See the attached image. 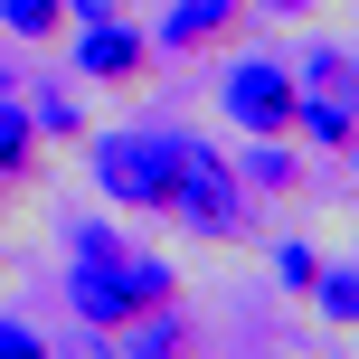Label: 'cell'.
Segmentation results:
<instances>
[{
    "mask_svg": "<svg viewBox=\"0 0 359 359\" xmlns=\"http://www.w3.org/2000/svg\"><path fill=\"white\" fill-rule=\"evenodd\" d=\"M161 217L198 246H236L255 236V189L236 180V151H217L208 133H170V189H161Z\"/></svg>",
    "mask_w": 359,
    "mask_h": 359,
    "instance_id": "1",
    "label": "cell"
},
{
    "mask_svg": "<svg viewBox=\"0 0 359 359\" xmlns=\"http://www.w3.org/2000/svg\"><path fill=\"white\" fill-rule=\"evenodd\" d=\"M86 170H95V198L123 217H161V189H170V133L151 123H114V133H86Z\"/></svg>",
    "mask_w": 359,
    "mask_h": 359,
    "instance_id": "2",
    "label": "cell"
},
{
    "mask_svg": "<svg viewBox=\"0 0 359 359\" xmlns=\"http://www.w3.org/2000/svg\"><path fill=\"white\" fill-rule=\"evenodd\" d=\"M293 86H303V76H293V57L246 48V38H236L227 67H217V114H227L246 142H255V133H284V123H293Z\"/></svg>",
    "mask_w": 359,
    "mask_h": 359,
    "instance_id": "3",
    "label": "cell"
},
{
    "mask_svg": "<svg viewBox=\"0 0 359 359\" xmlns=\"http://www.w3.org/2000/svg\"><path fill=\"white\" fill-rule=\"evenodd\" d=\"M76 29V76L104 95H142L151 86V29H133L123 10H95V19H67Z\"/></svg>",
    "mask_w": 359,
    "mask_h": 359,
    "instance_id": "4",
    "label": "cell"
},
{
    "mask_svg": "<svg viewBox=\"0 0 359 359\" xmlns=\"http://www.w3.org/2000/svg\"><path fill=\"white\" fill-rule=\"evenodd\" d=\"M255 0H170L161 29H151V57H227L246 38Z\"/></svg>",
    "mask_w": 359,
    "mask_h": 359,
    "instance_id": "5",
    "label": "cell"
},
{
    "mask_svg": "<svg viewBox=\"0 0 359 359\" xmlns=\"http://www.w3.org/2000/svg\"><path fill=\"white\" fill-rule=\"evenodd\" d=\"M0 180L10 189H38L48 180V142H38V114H29V95H0Z\"/></svg>",
    "mask_w": 359,
    "mask_h": 359,
    "instance_id": "6",
    "label": "cell"
},
{
    "mask_svg": "<svg viewBox=\"0 0 359 359\" xmlns=\"http://www.w3.org/2000/svg\"><path fill=\"white\" fill-rule=\"evenodd\" d=\"M284 133H293L303 151H331V161H341L350 133H359V114H350L331 86H293V123H284Z\"/></svg>",
    "mask_w": 359,
    "mask_h": 359,
    "instance_id": "7",
    "label": "cell"
},
{
    "mask_svg": "<svg viewBox=\"0 0 359 359\" xmlns=\"http://www.w3.org/2000/svg\"><path fill=\"white\" fill-rule=\"evenodd\" d=\"M236 180H246L255 198H303V142H293V133H255V151L246 161H236Z\"/></svg>",
    "mask_w": 359,
    "mask_h": 359,
    "instance_id": "8",
    "label": "cell"
},
{
    "mask_svg": "<svg viewBox=\"0 0 359 359\" xmlns=\"http://www.w3.org/2000/svg\"><path fill=\"white\" fill-rule=\"evenodd\" d=\"M303 303L322 312L331 331H359V255H322V274H312Z\"/></svg>",
    "mask_w": 359,
    "mask_h": 359,
    "instance_id": "9",
    "label": "cell"
},
{
    "mask_svg": "<svg viewBox=\"0 0 359 359\" xmlns=\"http://www.w3.org/2000/svg\"><path fill=\"white\" fill-rule=\"evenodd\" d=\"M0 38H19V48L67 38V0H0Z\"/></svg>",
    "mask_w": 359,
    "mask_h": 359,
    "instance_id": "10",
    "label": "cell"
},
{
    "mask_svg": "<svg viewBox=\"0 0 359 359\" xmlns=\"http://www.w3.org/2000/svg\"><path fill=\"white\" fill-rule=\"evenodd\" d=\"M29 114H38V142H67V151L86 142V104H76L67 86H38V95H29Z\"/></svg>",
    "mask_w": 359,
    "mask_h": 359,
    "instance_id": "11",
    "label": "cell"
},
{
    "mask_svg": "<svg viewBox=\"0 0 359 359\" xmlns=\"http://www.w3.org/2000/svg\"><path fill=\"white\" fill-rule=\"evenodd\" d=\"M312 274H322V246H312V236H274V284H284V303H303Z\"/></svg>",
    "mask_w": 359,
    "mask_h": 359,
    "instance_id": "12",
    "label": "cell"
},
{
    "mask_svg": "<svg viewBox=\"0 0 359 359\" xmlns=\"http://www.w3.org/2000/svg\"><path fill=\"white\" fill-rule=\"evenodd\" d=\"M67 255H123V227H104V217H67Z\"/></svg>",
    "mask_w": 359,
    "mask_h": 359,
    "instance_id": "13",
    "label": "cell"
},
{
    "mask_svg": "<svg viewBox=\"0 0 359 359\" xmlns=\"http://www.w3.org/2000/svg\"><path fill=\"white\" fill-rule=\"evenodd\" d=\"M38 350H48V331L19 322V312H0V359H38Z\"/></svg>",
    "mask_w": 359,
    "mask_h": 359,
    "instance_id": "14",
    "label": "cell"
},
{
    "mask_svg": "<svg viewBox=\"0 0 359 359\" xmlns=\"http://www.w3.org/2000/svg\"><path fill=\"white\" fill-rule=\"evenodd\" d=\"M331 95H341V104L359 114V48H341V86H331Z\"/></svg>",
    "mask_w": 359,
    "mask_h": 359,
    "instance_id": "15",
    "label": "cell"
},
{
    "mask_svg": "<svg viewBox=\"0 0 359 359\" xmlns=\"http://www.w3.org/2000/svg\"><path fill=\"white\" fill-rule=\"evenodd\" d=\"M255 10H265V19H312L322 0H255Z\"/></svg>",
    "mask_w": 359,
    "mask_h": 359,
    "instance_id": "16",
    "label": "cell"
},
{
    "mask_svg": "<svg viewBox=\"0 0 359 359\" xmlns=\"http://www.w3.org/2000/svg\"><path fill=\"white\" fill-rule=\"evenodd\" d=\"M95 10H114V0H67V19H95Z\"/></svg>",
    "mask_w": 359,
    "mask_h": 359,
    "instance_id": "17",
    "label": "cell"
},
{
    "mask_svg": "<svg viewBox=\"0 0 359 359\" xmlns=\"http://www.w3.org/2000/svg\"><path fill=\"white\" fill-rule=\"evenodd\" d=\"M341 161H350V189H359V133H350V151H341Z\"/></svg>",
    "mask_w": 359,
    "mask_h": 359,
    "instance_id": "18",
    "label": "cell"
},
{
    "mask_svg": "<svg viewBox=\"0 0 359 359\" xmlns=\"http://www.w3.org/2000/svg\"><path fill=\"white\" fill-rule=\"evenodd\" d=\"M10 208H19V189H10V180H0V217H10Z\"/></svg>",
    "mask_w": 359,
    "mask_h": 359,
    "instance_id": "19",
    "label": "cell"
}]
</instances>
